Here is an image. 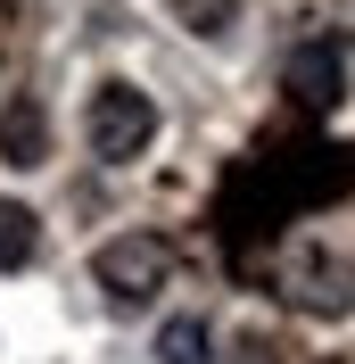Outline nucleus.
<instances>
[{
	"instance_id": "obj_1",
	"label": "nucleus",
	"mask_w": 355,
	"mask_h": 364,
	"mask_svg": "<svg viewBox=\"0 0 355 364\" xmlns=\"http://www.w3.org/2000/svg\"><path fill=\"white\" fill-rule=\"evenodd\" d=\"M83 141H91V158H99V166L149 158V141H157V100H149L141 83H124V75H108V83L83 100Z\"/></svg>"
},
{
	"instance_id": "obj_2",
	"label": "nucleus",
	"mask_w": 355,
	"mask_h": 364,
	"mask_svg": "<svg viewBox=\"0 0 355 364\" xmlns=\"http://www.w3.org/2000/svg\"><path fill=\"white\" fill-rule=\"evenodd\" d=\"M165 273H174V257H165L157 232H116V240H99V257H91V282H99L108 306H149V298L165 290Z\"/></svg>"
},
{
	"instance_id": "obj_3",
	"label": "nucleus",
	"mask_w": 355,
	"mask_h": 364,
	"mask_svg": "<svg viewBox=\"0 0 355 364\" xmlns=\"http://www.w3.org/2000/svg\"><path fill=\"white\" fill-rule=\"evenodd\" d=\"M0 158H9V166H42V158H50V116H42V100H9V108H0Z\"/></svg>"
},
{
	"instance_id": "obj_4",
	"label": "nucleus",
	"mask_w": 355,
	"mask_h": 364,
	"mask_svg": "<svg viewBox=\"0 0 355 364\" xmlns=\"http://www.w3.org/2000/svg\"><path fill=\"white\" fill-rule=\"evenodd\" d=\"M33 257H42V215L0 191V273H25Z\"/></svg>"
},
{
	"instance_id": "obj_5",
	"label": "nucleus",
	"mask_w": 355,
	"mask_h": 364,
	"mask_svg": "<svg viewBox=\"0 0 355 364\" xmlns=\"http://www.w3.org/2000/svg\"><path fill=\"white\" fill-rule=\"evenodd\" d=\"M157 364H215L207 323L199 315H165V323H157Z\"/></svg>"
},
{
	"instance_id": "obj_6",
	"label": "nucleus",
	"mask_w": 355,
	"mask_h": 364,
	"mask_svg": "<svg viewBox=\"0 0 355 364\" xmlns=\"http://www.w3.org/2000/svg\"><path fill=\"white\" fill-rule=\"evenodd\" d=\"M165 9H174L182 33H207V42H215V33H231V0H165Z\"/></svg>"
},
{
	"instance_id": "obj_7",
	"label": "nucleus",
	"mask_w": 355,
	"mask_h": 364,
	"mask_svg": "<svg viewBox=\"0 0 355 364\" xmlns=\"http://www.w3.org/2000/svg\"><path fill=\"white\" fill-rule=\"evenodd\" d=\"M297 83H314V100H339V58L322 67V58H297Z\"/></svg>"
}]
</instances>
